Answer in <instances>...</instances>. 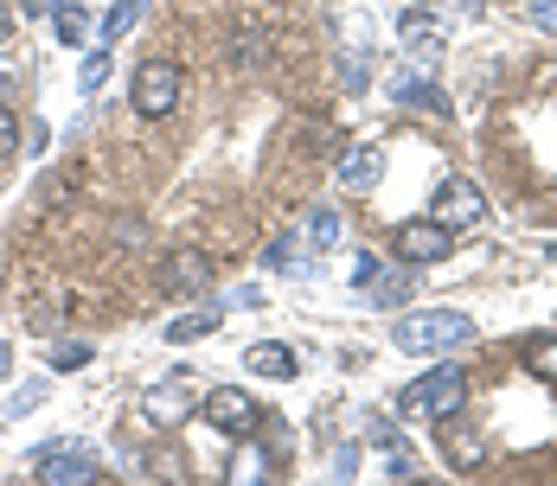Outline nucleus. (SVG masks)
I'll return each instance as SVG.
<instances>
[{"label":"nucleus","instance_id":"27","mask_svg":"<svg viewBox=\"0 0 557 486\" xmlns=\"http://www.w3.org/2000/svg\"><path fill=\"white\" fill-rule=\"evenodd\" d=\"M39 390H46V384H26V390H20V397L7 403V416H20V410H33V403H39Z\"/></svg>","mask_w":557,"mask_h":486},{"label":"nucleus","instance_id":"23","mask_svg":"<svg viewBox=\"0 0 557 486\" xmlns=\"http://www.w3.org/2000/svg\"><path fill=\"white\" fill-rule=\"evenodd\" d=\"M103 77H110V46L84 58V90H103Z\"/></svg>","mask_w":557,"mask_h":486},{"label":"nucleus","instance_id":"10","mask_svg":"<svg viewBox=\"0 0 557 486\" xmlns=\"http://www.w3.org/2000/svg\"><path fill=\"white\" fill-rule=\"evenodd\" d=\"M379 173H385V154L379 148H346L339 154V186H352V192H372Z\"/></svg>","mask_w":557,"mask_h":486},{"label":"nucleus","instance_id":"19","mask_svg":"<svg viewBox=\"0 0 557 486\" xmlns=\"http://www.w3.org/2000/svg\"><path fill=\"white\" fill-rule=\"evenodd\" d=\"M148 403H154V416H161V423H180V416H186V390H180V378H168Z\"/></svg>","mask_w":557,"mask_h":486},{"label":"nucleus","instance_id":"26","mask_svg":"<svg viewBox=\"0 0 557 486\" xmlns=\"http://www.w3.org/2000/svg\"><path fill=\"white\" fill-rule=\"evenodd\" d=\"M532 20H539L545 33H557V0H532Z\"/></svg>","mask_w":557,"mask_h":486},{"label":"nucleus","instance_id":"22","mask_svg":"<svg viewBox=\"0 0 557 486\" xmlns=\"http://www.w3.org/2000/svg\"><path fill=\"white\" fill-rule=\"evenodd\" d=\"M13 148H20V115L0 103V161H13Z\"/></svg>","mask_w":557,"mask_h":486},{"label":"nucleus","instance_id":"15","mask_svg":"<svg viewBox=\"0 0 557 486\" xmlns=\"http://www.w3.org/2000/svg\"><path fill=\"white\" fill-rule=\"evenodd\" d=\"M443 454L455 461V468H481V461H487V441H481V435H468V429H448L443 435Z\"/></svg>","mask_w":557,"mask_h":486},{"label":"nucleus","instance_id":"25","mask_svg":"<svg viewBox=\"0 0 557 486\" xmlns=\"http://www.w3.org/2000/svg\"><path fill=\"white\" fill-rule=\"evenodd\" d=\"M84 359H90L84 346H58V352H52V372H71V365H84Z\"/></svg>","mask_w":557,"mask_h":486},{"label":"nucleus","instance_id":"16","mask_svg":"<svg viewBox=\"0 0 557 486\" xmlns=\"http://www.w3.org/2000/svg\"><path fill=\"white\" fill-rule=\"evenodd\" d=\"M525 372H532V378H557V333L525 339Z\"/></svg>","mask_w":557,"mask_h":486},{"label":"nucleus","instance_id":"18","mask_svg":"<svg viewBox=\"0 0 557 486\" xmlns=\"http://www.w3.org/2000/svg\"><path fill=\"white\" fill-rule=\"evenodd\" d=\"M52 20H58V39H64V46H84V39H90V13H84V7H58Z\"/></svg>","mask_w":557,"mask_h":486},{"label":"nucleus","instance_id":"14","mask_svg":"<svg viewBox=\"0 0 557 486\" xmlns=\"http://www.w3.org/2000/svg\"><path fill=\"white\" fill-rule=\"evenodd\" d=\"M141 7H148V0H122V7H110V13H103V26H97V39L115 46L122 33H135V26H141Z\"/></svg>","mask_w":557,"mask_h":486},{"label":"nucleus","instance_id":"5","mask_svg":"<svg viewBox=\"0 0 557 486\" xmlns=\"http://www.w3.org/2000/svg\"><path fill=\"white\" fill-rule=\"evenodd\" d=\"M199 416L212 423V429H224L231 441L237 435L257 429V403H250V390H237V384H219V390H206V403H199Z\"/></svg>","mask_w":557,"mask_h":486},{"label":"nucleus","instance_id":"3","mask_svg":"<svg viewBox=\"0 0 557 486\" xmlns=\"http://www.w3.org/2000/svg\"><path fill=\"white\" fill-rule=\"evenodd\" d=\"M128 103H135V115H141V122H161V115H173V109H180V64H168V58H148V64L135 71V84H128Z\"/></svg>","mask_w":557,"mask_h":486},{"label":"nucleus","instance_id":"4","mask_svg":"<svg viewBox=\"0 0 557 486\" xmlns=\"http://www.w3.org/2000/svg\"><path fill=\"white\" fill-rule=\"evenodd\" d=\"M430 217L448 224V230H474V224H487V199H481L474 179H443L436 199H430Z\"/></svg>","mask_w":557,"mask_h":486},{"label":"nucleus","instance_id":"31","mask_svg":"<svg viewBox=\"0 0 557 486\" xmlns=\"http://www.w3.org/2000/svg\"><path fill=\"white\" fill-rule=\"evenodd\" d=\"M7 365H13V352H7V346H0V378H7Z\"/></svg>","mask_w":557,"mask_h":486},{"label":"nucleus","instance_id":"28","mask_svg":"<svg viewBox=\"0 0 557 486\" xmlns=\"http://www.w3.org/2000/svg\"><path fill=\"white\" fill-rule=\"evenodd\" d=\"M13 84H20V77H13V71H0V103L13 97Z\"/></svg>","mask_w":557,"mask_h":486},{"label":"nucleus","instance_id":"13","mask_svg":"<svg viewBox=\"0 0 557 486\" xmlns=\"http://www.w3.org/2000/svg\"><path fill=\"white\" fill-rule=\"evenodd\" d=\"M301 237H308V250L321 257V250H334L339 237H346V224H339V212H308V224H301Z\"/></svg>","mask_w":557,"mask_h":486},{"label":"nucleus","instance_id":"8","mask_svg":"<svg viewBox=\"0 0 557 486\" xmlns=\"http://www.w3.org/2000/svg\"><path fill=\"white\" fill-rule=\"evenodd\" d=\"M404 52L417 58L423 71H436L443 64V52H448V39H443V26H436V13H404Z\"/></svg>","mask_w":557,"mask_h":486},{"label":"nucleus","instance_id":"1","mask_svg":"<svg viewBox=\"0 0 557 486\" xmlns=\"http://www.w3.org/2000/svg\"><path fill=\"white\" fill-rule=\"evenodd\" d=\"M468 333H474V321L461 308H417V314H404L391 326V346L410 352V359H443L455 346H468Z\"/></svg>","mask_w":557,"mask_h":486},{"label":"nucleus","instance_id":"17","mask_svg":"<svg viewBox=\"0 0 557 486\" xmlns=\"http://www.w3.org/2000/svg\"><path fill=\"white\" fill-rule=\"evenodd\" d=\"M212 326H219V308H206V314H180V321L168 326V339L173 346H193V339H206Z\"/></svg>","mask_w":557,"mask_h":486},{"label":"nucleus","instance_id":"24","mask_svg":"<svg viewBox=\"0 0 557 486\" xmlns=\"http://www.w3.org/2000/svg\"><path fill=\"white\" fill-rule=\"evenodd\" d=\"M372 282H379V257L359 250V263H352V288H372Z\"/></svg>","mask_w":557,"mask_h":486},{"label":"nucleus","instance_id":"21","mask_svg":"<svg viewBox=\"0 0 557 486\" xmlns=\"http://www.w3.org/2000/svg\"><path fill=\"white\" fill-rule=\"evenodd\" d=\"M339 84H346V90H366V84H372V64H366V52H359V58H339Z\"/></svg>","mask_w":557,"mask_h":486},{"label":"nucleus","instance_id":"11","mask_svg":"<svg viewBox=\"0 0 557 486\" xmlns=\"http://www.w3.org/2000/svg\"><path fill=\"white\" fill-rule=\"evenodd\" d=\"M224 481H237V486L270 481V454L250 448V435H237V448H231V461H224Z\"/></svg>","mask_w":557,"mask_h":486},{"label":"nucleus","instance_id":"2","mask_svg":"<svg viewBox=\"0 0 557 486\" xmlns=\"http://www.w3.org/2000/svg\"><path fill=\"white\" fill-rule=\"evenodd\" d=\"M461 403H468V372H461V365H436L430 378H417L404 397H397V410H404V416H430V423L455 416Z\"/></svg>","mask_w":557,"mask_h":486},{"label":"nucleus","instance_id":"30","mask_svg":"<svg viewBox=\"0 0 557 486\" xmlns=\"http://www.w3.org/2000/svg\"><path fill=\"white\" fill-rule=\"evenodd\" d=\"M7 33H13V13H7V7H0V39H7Z\"/></svg>","mask_w":557,"mask_h":486},{"label":"nucleus","instance_id":"12","mask_svg":"<svg viewBox=\"0 0 557 486\" xmlns=\"http://www.w3.org/2000/svg\"><path fill=\"white\" fill-rule=\"evenodd\" d=\"M244 365H250L257 378H295V352L276 346V339H257V346L244 352Z\"/></svg>","mask_w":557,"mask_h":486},{"label":"nucleus","instance_id":"20","mask_svg":"<svg viewBox=\"0 0 557 486\" xmlns=\"http://www.w3.org/2000/svg\"><path fill=\"white\" fill-rule=\"evenodd\" d=\"M397 103H423V109H436V115H443V97H436V90H430V84H423V77H397Z\"/></svg>","mask_w":557,"mask_h":486},{"label":"nucleus","instance_id":"9","mask_svg":"<svg viewBox=\"0 0 557 486\" xmlns=\"http://www.w3.org/2000/svg\"><path fill=\"white\" fill-rule=\"evenodd\" d=\"M39 474H46V481H64V486L103 481V474H97V461H90L84 448H46V454H39Z\"/></svg>","mask_w":557,"mask_h":486},{"label":"nucleus","instance_id":"7","mask_svg":"<svg viewBox=\"0 0 557 486\" xmlns=\"http://www.w3.org/2000/svg\"><path fill=\"white\" fill-rule=\"evenodd\" d=\"M206 282H212V257H206V250L180 244V250L161 257V288H168V295H199Z\"/></svg>","mask_w":557,"mask_h":486},{"label":"nucleus","instance_id":"6","mask_svg":"<svg viewBox=\"0 0 557 486\" xmlns=\"http://www.w3.org/2000/svg\"><path fill=\"white\" fill-rule=\"evenodd\" d=\"M448 250H455V230H448V224H436V217H423V224H404V230H397V257H404L410 270L443 263Z\"/></svg>","mask_w":557,"mask_h":486},{"label":"nucleus","instance_id":"29","mask_svg":"<svg viewBox=\"0 0 557 486\" xmlns=\"http://www.w3.org/2000/svg\"><path fill=\"white\" fill-rule=\"evenodd\" d=\"M20 7H26V13H52V0H20Z\"/></svg>","mask_w":557,"mask_h":486}]
</instances>
